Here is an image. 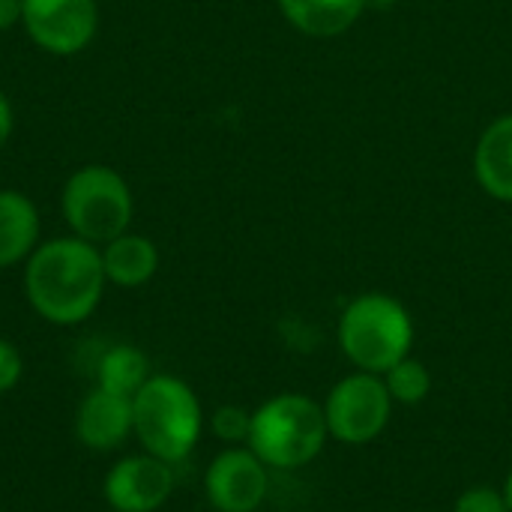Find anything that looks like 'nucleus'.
<instances>
[{"label":"nucleus","mask_w":512,"mask_h":512,"mask_svg":"<svg viewBox=\"0 0 512 512\" xmlns=\"http://www.w3.org/2000/svg\"><path fill=\"white\" fill-rule=\"evenodd\" d=\"M105 267L99 246L81 237H54L33 249L24 261V294L30 309L54 324H84L102 303Z\"/></svg>","instance_id":"nucleus-1"},{"label":"nucleus","mask_w":512,"mask_h":512,"mask_svg":"<svg viewBox=\"0 0 512 512\" xmlns=\"http://www.w3.org/2000/svg\"><path fill=\"white\" fill-rule=\"evenodd\" d=\"M135 438L144 453L180 465L204 432V411L195 390L177 375H150L132 399Z\"/></svg>","instance_id":"nucleus-2"},{"label":"nucleus","mask_w":512,"mask_h":512,"mask_svg":"<svg viewBox=\"0 0 512 512\" xmlns=\"http://www.w3.org/2000/svg\"><path fill=\"white\" fill-rule=\"evenodd\" d=\"M327 417L306 393H279L252 411L246 447L273 471H294L315 462L327 444Z\"/></svg>","instance_id":"nucleus-3"},{"label":"nucleus","mask_w":512,"mask_h":512,"mask_svg":"<svg viewBox=\"0 0 512 512\" xmlns=\"http://www.w3.org/2000/svg\"><path fill=\"white\" fill-rule=\"evenodd\" d=\"M336 339L354 369L384 375L399 360L411 357L414 318L396 297L369 291L345 306Z\"/></svg>","instance_id":"nucleus-4"},{"label":"nucleus","mask_w":512,"mask_h":512,"mask_svg":"<svg viewBox=\"0 0 512 512\" xmlns=\"http://www.w3.org/2000/svg\"><path fill=\"white\" fill-rule=\"evenodd\" d=\"M132 189L108 165H84L69 174L60 192V213L72 237H81L93 246L129 231L132 222Z\"/></svg>","instance_id":"nucleus-5"},{"label":"nucleus","mask_w":512,"mask_h":512,"mask_svg":"<svg viewBox=\"0 0 512 512\" xmlns=\"http://www.w3.org/2000/svg\"><path fill=\"white\" fill-rule=\"evenodd\" d=\"M393 396L387 393V384L381 375L372 372H354L333 384V390L324 399V417L327 432L339 444L363 447L372 444L393 417Z\"/></svg>","instance_id":"nucleus-6"},{"label":"nucleus","mask_w":512,"mask_h":512,"mask_svg":"<svg viewBox=\"0 0 512 512\" xmlns=\"http://www.w3.org/2000/svg\"><path fill=\"white\" fill-rule=\"evenodd\" d=\"M21 27L45 54L72 57L93 42L99 6L96 0H24Z\"/></svg>","instance_id":"nucleus-7"},{"label":"nucleus","mask_w":512,"mask_h":512,"mask_svg":"<svg viewBox=\"0 0 512 512\" xmlns=\"http://www.w3.org/2000/svg\"><path fill=\"white\" fill-rule=\"evenodd\" d=\"M270 492V468L249 447H225L204 471V495L219 512H255Z\"/></svg>","instance_id":"nucleus-8"},{"label":"nucleus","mask_w":512,"mask_h":512,"mask_svg":"<svg viewBox=\"0 0 512 512\" xmlns=\"http://www.w3.org/2000/svg\"><path fill=\"white\" fill-rule=\"evenodd\" d=\"M174 465L150 453L126 456L102 480L105 504L114 512H156L174 495Z\"/></svg>","instance_id":"nucleus-9"},{"label":"nucleus","mask_w":512,"mask_h":512,"mask_svg":"<svg viewBox=\"0 0 512 512\" xmlns=\"http://www.w3.org/2000/svg\"><path fill=\"white\" fill-rule=\"evenodd\" d=\"M75 438L93 453H114L135 438L132 399L93 387L75 411Z\"/></svg>","instance_id":"nucleus-10"},{"label":"nucleus","mask_w":512,"mask_h":512,"mask_svg":"<svg viewBox=\"0 0 512 512\" xmlns=\"http://www.w3.org/2000/svg\"><path fill=\"white\" fill-rule=\"evenodd\" d=\"M474 174L489 198L512 204V111L483 129L474 150Z\"/></svg>","instance_id":"nucleus-11"},{"label":"nucleus","mask_w":512,"mask_h":512,"mask_svg":"<svg viewBox=\"0 0 512 512\" xmlns=\"http://www.w3.org/2000/svg\"><path fill=\"white\" fill-rule=\"evenodd\" d=\"M39 231L36 204L15 189H0V270L24 264L39 246Z\"/></svg>","instance_id":"nucleus-12"},{"label":"nucleus","mask_w":512,"mask_h":512,"mask_svg":"<svg viewBox=\"0 0 512 512\" xmlns=\"http://www.w3.org/2000/svg\"><path fill=\"white\" fill-rule=\"evenodd\" d=\"M285 21L306 36L333 39L351 30L369 9V0H276Z\"/></svg>","instance_id":"nucleus-13"},{"label":"nucleus","mask_w":512,"mask_h":512,"mask_svg":"<svg viewBox=\"0 0 512 512\" xmlns=\"http://www.w3.org/2000/svg\"><path fill=\"white\" fill-rule=\"evenodd\" d=\"M99 252H102L105 279L108 285H117V288H141L159 270V249L144 234L126 231L108 240L105 246H99Z\"/></svg>","instance_id":"nucleus-14"},{"label":"nucleus","mask_w":512,"mask_h":512,"mask_svg":"<svg viewBox=\"0 0 512 512\" xmlns=\"http://www.w3.org/2000/svg\"><path fill=\"white\" fill-rule=\"evenodd\" d=\"M93 375H96V387L114 393V396H126V399H135V393L150 381V360L141 348L135 345H108L96 366H93Z\"/></svg>","instance_id":"nucleus-15"},{"label":"nucleus","mask_w":512,"mask_h":512,"mask_svg":"<svg viewBox=\"0 0 512 512\" xmlns=\"http://www.w3.org/2000/svg\"><path fill=\"white\" fill-rule=\"evenodd\" d=\"M384 384H387V393L393 396L396 405H420L429 399L432 393V372L426 363L414 360V357H405L399 360L390 372L381 375Z\"/></svg>","instance_id":"nucleus-16"},{"label":"nucleus","mask_w":512,"mask_h":512,"mask_svg":"<svg viewBox=\"0 0 512 512\" xmlns=\"http://www.w3.org/2000/svg\"><path fill=\"white\" fill-rule=\"evenodd\" d=\"M210 429H213V435L222 444H228V447H246L249 429H252V411H246L240 405H222V408L213 411Z\"/></svg>","instance_id":"nucleus-17"},{"label":"nucleus","mask_w":512,"mask_h":512,"mask_svg":"<svg viewBox=\"0 0 512 512\" xmlns=\"http://www.w3.org/2000/svg\"><path fill=\"white\" fill-rule=\"evenodd\" d=\"M453 512H510V507H507V498H504L501 489H495V486H471L456 498Z\"/></svg>","instance_id":"nucleus-18"},{"label":"nucleus","mask_w":512,"mask_h":512,"mask_svg":"<svg viewBox=\"0 0 512 512\" xmlns=\"http://www.w3.org/2000/svg\"><path fill=\"white\" fill-rule=\"evenodd\" d=\"M21 375H24L21 351L9 339H0V396L15 390L21 384Z\"/></svg>","instance_id":"nucleus-19"},{"label":"nucleus","mask_w":512,"mask_h":512,"mask_svg":"<svg viewBox=\"0 0 512 512\" xmlns=\"http://www.w3.org/2000/svg\"><path fill=\"white\" fill-rule=\"evenodd\" d=\"M21 9H24V0H0V33L21 24Z\"/></svg>","instance_id":"nucleus-20"},{"label":"nucleus","mask_w":512,"mask_h":512,"mask_svg":"<svg viewBox=\"0 0 512 512\" xmlns=\"http://www.w3.org/2000/svg\"><path fill=\"white\" fill-rule=\"evenodd\" d=\"M12 126H15L12 102H9L6 93L0 90V150L6 147V141H9V135H12Z\"/></svg>","instance_id":"nucleus-21"},{"label":"nucleus","mask_w":512,"mask_h":512,"mask_svg":"<svg viewBox=\"0 0 512 512\" xmlns=\"http://www.w3.org/2000/svg\"><path fill=\"white\" fill-rule=\"evenodd\" d=\"M501 492H504V498H507V507L512 512V468L510 474H507V480H504V486H501Z\"/></svg>","instance_id":"nucleus-22"}]
</instances>
